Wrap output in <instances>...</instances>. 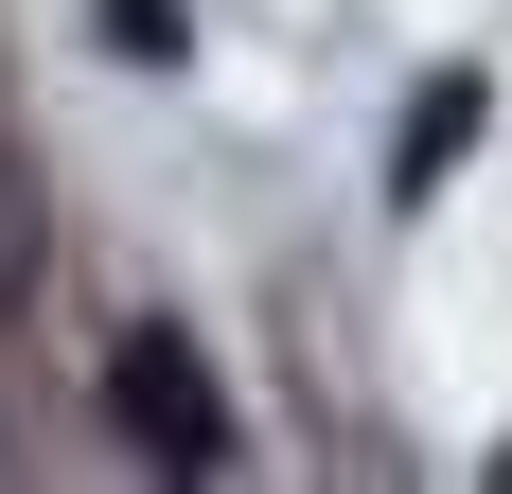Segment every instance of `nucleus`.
<instances>
[{"label":"nucleus","mask_w":512,"mask_h":494,"mask_svg":"<svg viewBox=\"0 0 512 494\" xmlns=\"http://www.w3.org/2000/svg\"><path fill=\"white\" fill-rule=\"evenodd\" d=\"M477 124H495V89H477V71H424V106H407V142H389V195H442V177H460V142H477Z\"/></svg>","instance_id":"2"},{"label":"nucleus","mask_w":512,"mask_h":494,"mask_svg":"<svg viewBox=\"0 0 512 494\" xmlns=\"http://www.w3.org/2000/svg\"><path fill=\"white\" fill-rule=\"evenodd\" d=\"M106 18V53H124V71H177V53H195V18H177V0H89Z\"/></svg>","instance_id":"3"},{"label":"nucleus","mask_w":512,"mask_h":494,"mask_svg":"<svg viewBox=\"0 0 512 494\" xmlns=\"http://www.w3.org/2000/svg\"><path fill=\"white\" fill-rule=\"evenodd\" d=\"M106 424H124L159 477H230V389H212V353L177 336V318L106 336Z\"/></svg>","instance_id":"1"}]
</instances>
